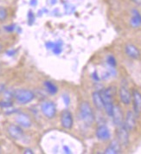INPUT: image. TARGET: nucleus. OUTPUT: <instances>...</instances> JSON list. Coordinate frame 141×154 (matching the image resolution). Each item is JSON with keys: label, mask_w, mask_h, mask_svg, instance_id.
<instances>
[{"label": "nucleus", "mask_w": 141, "mask_h": 154, "mask_svg": "<svg viewBox=\"0 0 141 154\" xmlns=\"http://www.w3.org/2000/svg\"><path fill=\"white\" fill-rule=\"evenodd\" d=\"M99 91L100 96L102 98V101H103L104 112L109 118H111L113 106L115 104L114 103V96L117 93V89L113 86H109L107 88H101Z\"/></svg>", "instance_id": "1"}, {"label": "nucleus", "mask_w": 141, "mask_h": 154, "mask_svg": "<svg viewBox=\"0 0 141 154\" xmlns=\"http://www.w3.org/2000/svg\"><path fill=\"white\" fill-rule=\"evenodd\" d=\"M79 118L81 122L87 127L93 126L95 122V113L92 105L87 100H83L79 105Z\"/></svg>", "instance_id": "2"}, {"label": "nucleus", "mask_w": 141, "mask_h": 154, "mask_svg": "<svg viewBox=\"0 0 141 154\" xmlns=\"http://www.w3.org/2000/svg\"><path fill=\"white\" fill-rule=\"evenodd\" d=\"M35 94L34 92L26 88H18L14 91V99L20 105H27L34 100Z\"/></svg>", "instance_id": "3"}, {"label": "nucleus", "mask_w": 141, "mask_h": 154, "mask_svg": "<svg viewBox=\"0 0 141 154\" xmlns=\"http://www.w3.org/2000/svg\"><path fill=\"white\" fill-rule=\"evenodd\" d=\"M40 109H41V112L42 113V115L47 119H54L57 115V105L54 101H51V100L42 101L41 106H40Z\"/></svg>", "instance_id": "4"}, {"label": "nucleus", "mask_w": 141, "mask_h": 154, "mask_svg": "<svg viewBox=\"0 0 141 154\" xmlns=\"http://www.w3.org/2000/svg\"><path fill=\"white\" fill-rule=\"evenodd\" d=\"M118 95L122 105L129 106L132 105V91L127 83H122L118 90Z\"/></svg>", "instance_id": "5"}, {"label": "nucleus", "mask_w": 141, "mask_h": 154, "mask_svg": "<svg viewBox=\"0 0 141 154\" xmlns=\"http://www.w3.org/2000/svg\"><path fill=\"white\" fill-rule=\"evenodd\" d=\"M115 136L116 140L120 142L122 147H127L130 145V132L124 126V125L116 127Z\"/></svg>", "instance_id": "6"}, {"label": "nucleus", "mask_w": 141, "mask_h": 154, "mask_svg": "<svg viewBox=\"0 0 141 154\" xmlns=\"http://www.w3.org/2000/svg\"><path fill=\"white\" fill-rule=\"evenodd\" d=\"M111 119H112L113 125L116 127L123 125L124 119H125V112L120 104H114Z\"/></svg>", "instance_id": "7"}, {"label": "nucleus", "mask_w": 141, "mask_h": 154, "mask_svg": "<svg viewBox=\"0 0 141 154\" xmlns=\"http://www.w3.org/2000/svg\"><path fill=\"white\" fill-rule=\"evenodd\" d=\"M95 137L101 142H107L112 139V133L108 126L104 124H100L95 129Z\"/></svg>", "instance_id": "8"}, {"label": "nucleus", "mask_w": 141, "mask_h": 154, "mask_svg": "<svg viewBox=\"0 0 141 154\" xmlns=\"http://www.w3.org/2000/svg\"><path fill=\"white\" fill-rule=\"evenodd\" d=\"M60 124L63 128L66 130H70L74 126V117L72 112L68 110L64 109L61 112L60 114Z\"/></svg>", "instance_id": "9"}, {"label": "nucleus", "mask_w": 141, "mask_h": 154, "mask_svg": "<svg viewBox=\"0 0 141 154\" xmlns=\"http://www.w3.org/2000/svg\"><path fill=\"white\" fill-rule=\"evenodd\" d=\"M124 52L127 57L132 60H140L141 59V50L139 49L138 46L132 42H127L124 46Z\"/></svg>", "instance_id": "10"}, {"label": "nucleus", "mask_w": 141, "mask_h": 154, "mask_svg": "<svg viewBox=\"0 0 141 154\" xmlns=\"http://www.w3.org/2000/svg\"><path fill=\"white\" fill-rule=\"evenodd\" d=\"M123 125L130 133L135 131L137 127V116L133 110H127L126 112Z\"/></svg>", "instance_id": "11"}, {"label": "nucleus", "mask_w": 141, "mask_h": 154, "mask_svg": "<svg viewBox=\"0 0 141 154\" xmlns=\"http://www.w3.org/2000/svg\"><path fill=\"white\" fill-rule=\"evenodd\" d=\"M132 105L133 111L139 118L141 115V92L137 88L132 90Z\"/></svg>", "instance_id": "12"}, {"label": "nucleus", "mask_w": 141, "mask_h": 154, "mask_svg": "<svg viewBox=\"0 0 141 154\" xmlns=\"http://www.w3.org/2000/svg\"><path fill=\"white\" fill-rule=\"evenodd\" d=\"M16 123L23 128L28 129L32 126V120L28 113L23 112H17L15 117Z\"/></svg>", "instance_id": "13"}, {"label": "nucleus", "mask_w": 141, "mask_h": 154, "mask_svg": "<svg viewBox=\"0 0 141 154\" xmlns=\"http://www.w3.org/2000/svg\"><path fill=\"white\" fill-rule=\"evenodd\" d=\"M7 133L9 136L15 140H21L24 137L23 128L17 124H10L7 127Z\"/></svg>", "instance_id": "14"}, {"label": "nucleus", "mask_w": 141, "mask_h": 154, "mask_svg": "<svg viewBox=\"0 0 141 154\" xmlns=\"http://www.w3.org/2000/svg\"><path fill=\"white\" fill-rule=\"evenodd\" d=\"M129 24L133 29H139L141 27V13L139 10L133 9L131 11V17L129 20Z\"/></svg>", "instance_id": "15"}, {"label": "nucleus", "mask_w": 141, "mask_h": 154, "mask_svg": "<svg viewBox=\"0 0 141 154\" xmlns=\"http://www.w3.org/2000/svg\"><path fill=\"white\" fill-rule=\"evenodd\" d=\"M122 146L120 144V142L118 140H113L110 141V143L108 144V146L104 150V153L105 154H119L121 153L122 152Z\"/></svg>", "instance_id": "16"}, {"label": "nucleus", "mask_w": 141, "mask_h": 154, "mask_svg": "<svg viewBox=\"0 0 141 154\" xmlns=\"http://www.w3.org/2000/svg\"><path fill=\"white\" fill-rule=\"evenodd\" d=\"M92 103L93 106L95 107V109L99 112H103L104 111V106H103V101L102 98L100 96L99 90L93 91L91 94Z\"/></svg>", "instance_id": "17"}, {"label": "nucleus", "mask_w": 141, "mask_h": 154, "mask_svg": "<svg viewBox=\"0 0 141 154\" xmlns=\"http://www.w3.org/2000/svg\"><path fill=\"white\" fill-rule=\"evenodd\" d=\"M43 86L45 90L50 94V95H56L58 93V87L51 81H44Z\"/></svg>", "instance_id": "18"}, {"label": "nucleus", "mask_w": 141, "mask_h": 154, "mask_svg": "<svg viewBox=\"0 0 141 154\" xmlns=\"http://www.w3.org/2000/svg\"><path fill=\"white\" fill-rule=\"evenodd\" d=\"M106 66H109V67H112V68H117V59L115 58V56L112 55V54H109L107 55L106 57Z\"/></svg>", "instance_id": "19"}, {"label": "nucleus", "mask_w": 141, "mask_h": 154, "mask_svg": "<svg viewBox=\"0 0 141 154\" xmlns=\"http://www.w3.org/2000/svg\"><path fill=\"white\" fill-rule=\"evenodd\" d=\"M8 16H9V12H8L7 9L5 6L0 5V22L3 23V22L6 21L8 18Z\"/></svg>", "instance_id": "20"}, {"label": "nucleus", "mask_w": 141, "mask_h": 154, "mask_svg": "<svg viewBox=\"0 0 141 154\" xmlns=\"http://www.w3.org/2000/svg\"><path fill=\"white\" fill-rule=\"evenodd\" d=\"M52 50V52L55 54V55H60L62 52H63V43L62 42H57L55 43V46H54V48L51 49Z\"/></svg>", "instance_id": "21"}, {"label": "nucleus", "mask_w": 141, "mask_h": 154, "mask_svg": "<svg viewBox=\"0 0 141 154\" xmlns=\"http://www.w3.org/2000/svg\"><path fill=\"white\" fill-rule=\"evenodd\" d=\"M15 91V90H14ZM14 91H11V90H5L4 93V98L6 100H11V99L14 98Z\"/></svg>", "instance_id": "22"}, {"label": "nucleus", "mask_w": 141, "mask_h": 154, "mask_svg": "<svg viewBox=\"0 0 141 154\" xmlns=\"http://www.w3.org/2000/svg\"><path fill=\"white\" fill-rule=\"evenodd\" d=\"M0 107L5 108V109H7L9 107H12V102H11V100H1L0 101Z\"/></svg>", "instance_id": "23"}, {"label": "nucleus", "mask_w": 141, "mask_h": 154, "mask_svg": "<svg viewBox=\"0 0 141 154\" xmlns=\"http://www.w3.org/2000/svg\"><path fill=\"white\" fill-rule=\"evenodd\" d=\"M35 22V15L33 13V11H29L28 12V23L29 25H32Z\"/></svg>", "instance_id": "24"}, {"label": "nucleus", "mask_w": 141, "mask_h": 154, "mask_svg": "<svg viewBox=\"0 0 141 154\" xmlns=\"http://www.w3.org/2000/svg\"><path fill=\"white\" fill-rule=\"evenodd\" d=\"M5 30L8 32V33H11V32H13L16 30V29H17V26L15 25V24H10V25H6V26H5Z\"/></svg>", "instance_id": "25"}, {"label": "nucleus", "mask_w": 141, "mask_h": 154, "mask_svg": "<svg viewBox=\"0 0 141 154\" xmlns=\"http://www.w3.org/2000/svg\"><path fill=\"white\" fill-rule=\"evenodd\" d=\"M92 78H93V81H94V82H100V76L98 75L97 71H94V72L92 74Z\"/></svg>", "instance_id": "26"}, {"label": "nucleus", "mask_w": 141, "mask_h": 154, "mask_svg": "<svg viewBox=\"0 0 141 154\" xmlns=\"http://www.w3.org/2000/svg\"><path fill=\"white\" fill-rule=\"evenodd\" d=\"M63 99L65 105L67 106L69 105V102H70V98H69V95L63 94Z\"/></svg>", "instance_id": "27"}, {"label": "nucleus", "mask_w": 141, "mask_h": 154, "mask_svg": "<svg viewBox=\"0 0 141 154\" xmlns=\"http://www.w3.org/2000/svg\"><path fill=\"white\" fill-rule=\"evenodd\" d=\"M55 43H56V42L49 41V42H45V47H46L48 49H52L53 48H54V46H55Z\"/></svg>", "instance_id": "28"}, {"label": "nucleus", "mask_w": 141, "mask_h": 154, "mask_svg": "<svg viewBox=\"0 0 141 154\" xmlns=\"http://www.w3.org/2000/svg\"><path fill=\"white\" fill-rule=\"evenodd\" d=\"M6 55H7L8 56H13L14 55H16V50H14V49L7 50V51H6Z\"/></svg>", "instance_id": "29"}, {"label": "nucleus", "mask_w": 141, "mask_h": 154, "mask_svg": "<svg viewBox=\"0 0 141 154\" xmlns=\"http://www.w3.org/2000/svg\"><path fill=\"white\" fill-rule=\"evenodd\" d=\"M23 153L33 154L34 153V152H33V150H32V149H30V148H25V149H24V151H23Z\"/></svg>", "instance_id": "30"}, {"label": "nucleus", "mask_w": 141, "mask_h": 154, "mask_svg": "<svg viewBox=\"0 0 141 154\" xmlns=\"http://www.w3.org/2000/svg\"><path fill=\"white\" fill-rule=\"evenodd\" d=\"M63 152H65V153H71V150L69 149V146H63Z\"/></svg>", "instance_id": "31"}, {"label": "nucleus", "mask_w": 141, "mask_h": 154, "mask_svg": "<svg viewBox=\"0 0 141 154\" xmlns=\"http://www.w3.org/2000/svg\"><path fill=\"white\" fill-rule=\"evenodd\" d=\"M36 5H37V0H30L29 1V5L30 6L35 7V6H36Z\"/></svg>", "instance_id": "32"}, {"label": "nucleus", "mask_w": 141, "mask_h": 154, "mask_svg": "<svg viewBox=\"0 0 141 154\" xmlns=\"http://www.w3.org/2000/svg\"><path fill=\"white\" fill-rule=\"evenodd\" d=\"M134 5H138V6H141V0H131Z\"/></svg>", "instance_id": "33"}, {"label": "nucleus", "mask_w": 141, "mask_h": 154, "mask_svg": "<svg viewBox=\"0 0 141 154\" xmlns=\"http://www.w3.org/2000/svg\"><path fill=\"white\" fill-rule=\"evenodd\" d=\"M3 49H4V45H3V44H2V43L0 42V53H1L2 51H3Z\"/></svg>", "instance_id": "34"}, {"label": "nucleus", "mask_w": 141, "mask_h": 154, "mask_svg": "<svg viewBox=\"0 0 141 154\" xmlns=\"http://www.w3.org/2000/svg\"><path fill=\"white\" fill-rule=\"evenodd\" d=\"M0 152H1V148H0Z\"/></svg>", "instance_id": "35"}]
</instances>
